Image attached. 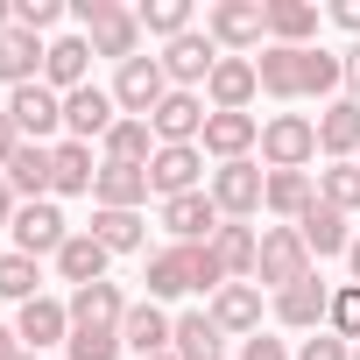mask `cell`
Returning a JSON list of instances; mask_svg holds the SVG:
<instances>
[{
	"label": "cell",
	"mask_w": 360,
	"mask_h": 360,
	"mask_svg": "<svg viewBox=\"0 0 360 360\" xmlns=\"http://www.w3.org/2000/svg\"><path fill=\"white\" fill-rule=\"evenodd\" d=\"M71 332H120V318H127V297L113 290V283H85V290H71Z\"/></svg>",
	"instance_id": "12"
},
{
	"label": "cell",
	"mask_w": 360,
	"mask_h": 360,
	"mask_svg": "<svg viewBox=\"0 0 360 360\" xmlns=\"http://www.w3.org/2000/svg\"><path fill=\"white\" fill-rule=\"evenodd\" d=\"M8 191H22L29 205H43V191H50V148L43 141H22V155L8 162Z\"/></svg>",
	"instance_id": "31"
},
{
	"label": "cell",
	"mask_w": 360,
	"mask_h": 360,
	"mask_svg": "<svg viewBox=\"0 0 360 360\" xmlns=\"http://www.w3.org/2000/svg\"><path fill=\"white\" fill-rule=\"evenodd\" d=\"M318 198L339 205V212H353V205H360V162H332V169H318Z\"/></svg>",
	"instance_id": "38"
},
{
	"label": "cell",
	"mask_w": 360,
	"mask_h": 360,
	"mask_svg": "<svg viewBox=\"0 0 360 360\" xmlns=\"http://www.w3.org/2000/svg\"><path fill=\"white\" fill-rule=\"evenodd\" d=\"M43 57H50V43H43V36H29V29H8V36H0V78H8L15 92H22V85H36Z\"/></svg>",
	"instance_id": "22"
},
{
	"label": "cell",
	"mask_w": 360,
	"mask_h": 360,
	"mask_svg": "<svg viewBox=\"0 0 360 360\" xmlns=\"http://www.w3.org/2000/svg\"><path fill=\"white\" fill-rule=\"evenodd\" d=\"M205 92H212V113H248V99L262 92V78H255L248 57H219V71L205 78Z\"/></svg>",
	"instance_id": "17"
},
{
	"label": "cell",
	"mask_w": 360,
	"mask_h": 360,
	"mask_svg": "<svg viewBox=\"0 0 360 360\" xmlns=\"http://www.w3.org/2000/svg\"><path fill=\"white\" fill-rule=\"evenodd\" d=\"M205 36L226 43V50H248L269 36V0H219V8L205 15Z\"/></svg>",
	"instance_id": "7"
},
{
	"label": "cell",
	"mask_w": 360,
	"mask_h": 360,
	"mask_svg": "<svg viewBox=\"0 0 360 360\" xmlns=\"http://www.w3.org/2000/svg\"><path fill=\"white\" fill-rule=\"evenodd\" d=\"M15 219V191H8V176H0V226Z\"/></svg>",
	"instance_id": "51"
},
{
	"label": "cell",
	"mask_w": 360,
	"mask_h": 360,
	"mask_svg": "<svg viewBox=\"0 0 360 360\" xmlns=\"http://www.w3.org/2000/svg\"><path fill=\"white\" fill-rule=\"evenodd\" d=\"M162 226L184 240V248H205V240L226 226V212L212 205V191H184V198H169V205H162Z\"/></svg>",
	"instance_id": "11"
},
{
	"label": "cell",
	"mask_w": 360,
	"mask_h": 360,
	"mask_svg": "<svg viewBox=\"0 0 360 360\" xmlns=\"http://www.w3.org/2000/svg\"><path fill=\"white\" fill-rule=\"evenodd\" d=\"M255 276L276 283V297L297 290V283L311 276V248H304V233H297V226H269V233H262V255H255Z\"/></svg>",
	"instance_id": "2"
},
{
	"label": "cell",
	"mask_w": 360,
	"mask_h": 360,
	"mask_svg": "<svg viewBox=\"0 0 360 360\" xmlns=\"http://www.w3.org/2000/svg\"><path fill=\"white\" fill-rule=\"evenodd\" d=\"M8 120L22 127V141H43L50 148V134L64 127V99L50 85H22V92H8Z\"/></svg>",
	"instance_id": "8"
},
{
	"label": "cell",
	"mask_w": 360,
	"mask_h": 360,
	"mask_svg": "<svg viewBox=\"0 0 360 360\" xmlns=\"http://www.w3.org/2000/svg\"><path fill=\"white\" fill-rule=\"evenodd\" d=\"M29 346H22V332H8V325H0V360H22Z\"/></svg>",
	"instance_id": "49"
},
{
	"label": "cell",
	"mask_w": 360,
	"mask_h": 360,
	"mask_svg": "<svg viewBox=\"0 0 360 360\" xmlns=\"http://www.w3.org/2000/svg\"><path fill=\"white\" fill-rule=\"evenodd\" d=\"M184 290H191L184 248H169V255H155V262H148V304H155V297H184Z\"/></svg>",
	"instance_id": "37"
},
{
	"label": "cell",
	"mask_w": 360,
	"mask_h": 360,
	"mask_svg": "<svg viewBox=\"0 0 360 360\" xmlns=\"http://www.w3.org/2000/svg\"><path fill=\"white\" fill-rule=\"evenodd\" d=\"M212 255H219V269H226V276H255V255H262V240H255L240 219H226V226L212 233Z\"/></svg>",
	"instance_id": "33"
},
{
	"label": "cell",
	"mask_w": 360,
	"mask_h": 360,
	"mask_svg": "<svg viewBox=\"0 0 360 360\" xmlns=\"http://www.w3.org/2000/svg\"><path fill=\"white\" fill-rule=\"evenodd\" d=\"M155 360H176V353H155Z\"/></svg>",
	"instance_id": "53"
},
{
	"label": "cell",
	"mask_w": 360,
	"mask_h": 360,
	"mask_svg": "<svg viewBox=\"0 0 360 360\" xmlns=\"http://www.w3.org/2000/svg\"><path fill=\"white\" fill-rule=\"evenodd\" d=\"M346 85H353V106H360V43L346 50Z\"/></svg>",
	"instance_id": "50"
},
{
	"label": "cell",
	"mask_w": 360,
	"mask_h": 360,
	"mask_svg": "<svg viewBox=\"0 0 360 360\" xmlns=\"http://www.w3.org/2000/svg\"><path fill=\"white\" fill-rule=\"evenodd\" d=\"M148 141H155V127L120 113V120H113V134H106V162H141V169H148V162H155V148H148Z\"/></svg>",
	"instance_id": "32"
},
{
	"label": "cell",
	"mask_w": 360,
	"mask_h": 360,
	"mask_svg": "<svg viewBox=\"0 0 360 360\" xmlns=\"http://www.w3.org/2000/svg\"><path fill=\"white\" fill-rule=\"evenodd\" d=\"M332 332H339V339H360V283L332 297Z\"/></svg>",
	"instance_id": "44"
},
{
	"label": "cell",
	"mask_w": 360,
	"mask_h": 360,
	"mask_svg": "<svg viewBox=\"0 0 360 360\" xmlns=\"http://www.w3.org/2000/svg\"><path fill=\"white\" fill-rule=\"evenodd\" d=\"M15 332H22V346H57V339H71V311L57 304V297H29L22 304V318H15Z\"/></svg>",
	"instance_id": "20"
},
{
	"label": "cell",
	"mask_w": 360,
	"mask_h": 360,
	"mask_svg": "<svg viewBox=\"0 0 360 360\" xmlns=\"http://www.w3.org/2000/svg\"><path fill=\"white\" fill-rule=\"evenodd\" d=\"M297 360H353V353H346V339H339V332H318V339H304V353H297Z\"/></svg>",
	"instance_id": "45"
},
{
	"label": "cell",
	"mask_w": 360,
	"mask_h": 360,
	"mask_svg": "<svg viewBox=\"0 0 360 360\" xmlns=\"http://www.w3.org/2000/svg\"><path fill=\"white\" fill-rule=\"evenodd\" d=\"M134 22L148 29V36H191V0H141V8H134Z\"/></svg>",
	"instance_id": "36"
},
{
	"label": "cell",
	"mask_w": 360,
	"mask_h": 360,
	"mask_svg": "<svg viewBox=\"0 0 360 360\" xmlns=\"http://www.w3.org/2000/svg\"><path fill=\"white\" fill-rule=\"evenodd\" d=\"M318 148H325L332 162H353V148H360V106H353V99H332V106L318 113Z\"/></svg>",
	"instance_id": "25"
},
{
	"label": "cell",
	"mask_w": 360,
	"mask_h": 360,
	"mask_svg": "<svg viewBox=\"0 0 360 360\" xmlns=\"http://www.w3.org/2000/svg\"><path fill=\"white\" fill-rule=\"evenodd\" d=\"M106 262H113V255H106L92 233H71V240L57 248V276L78 283V290H85V283H106Z\"/></svg>",
	"instance_id": "26"
},
{
	"label": "cell",
	"mask_w": 360,
	"mask_h": 360,
	"mask_svg": "<svg viewBox=\"0 0 360 360\" xmlns=\"http://www.w3.org/2000/svg\"><path fill=\"white\" fill-rule=\"evenodd\" d=\"M332 22H339V29H353V36H360V0H339V8H332Z\"/></svg>",
	"instance_id": "48"
},
{
	"label": "cell",
	"mask_w": 360,
	"mask_h": 360,
	"mask_svg": "<svg viewBox=\"0 0 360 360\" xmlns=\"http://www.w3.org/2000/svg\"><path fill=\"white\" fill-rule=\"evenodd\" d=\"M184 269H191V290H226V269H219L212 240L205 248H184Z\"/></svg>",
	"instance_id": "41"
},
{
	"label": "cell",
	"mask_w": 360,
	"mask_h": 360,
	"mask_svg": "<svg viewBox=\"0 0 360 360\" xmlns=\"http://www.w3.org/2000/svg\"><path fill=\"white\" fill-rule=\"evenodd\" d=\"M212 325L255 339V332H262V290H255V283H226V290L212 297Z\"/></svg>",
	"instance_id": "24"
},
{
	"label": "cell",
	"mask_w": 360,
	"mask_h": 360,
	"mask_svg": "<svg viewBox=\"0 0 360 360\" xmlns=\"http://www.w3.org/2000/svg\"><path fill=\"white\" fill-rule=\"evenodd\" d=\"M162 99H169L162 57H127V64H120V78H113V106H120L127 120H148Z\"/></svg>",
	"instance_id": "3"
},
{
	"label": "cell",
	"mask_w": 360,
	"mask_h": 360,
	"mask_svg": "<svg viewBox=\"0 0 360 360\" xmlns=\"http://www.w3.org/2000/svg\"><path fill=\"white\" fill-rule=\"evenodd\" d=\"M346 85V57H332V50H304V92H339Z\"/></svg>",
	"instance_id": "39"
},
{
	"label": "cell",
	"mask_w": 360,
	"mask_h": 360,
	"mask_svg": "<svg viewBox=\"0 0 360 360\" xmlns=\"http://www.w3.org/2000/svg\"><path fill=\"white\" fill-rule=\"evenodd\" d=\"M198 169H205V155H198V148H155V162H148V191L169 205V198L198 191Z\"/></svg>",
	"instance_id": "15"
},
{
	"label": "cell",
	"mask_w": 360,
	"mask_h": 360,
	"mask_svg": "<svg viewBox=\"0 0 360 360\" xmlns=\"http://www.w3.org/2000/svg\"><path fill=\"white\" fill-rule=\"evenodd\" d=\"M92 184H99L92 148H85V141H57V148H50V191L78 198V191H92Z\"/></svg>",
	"instance_id": "21"
},
{
	"label": "cell",
	"mask_w": 360,
	"mask_h": 360,
	"mask_svg": "<svg viewBox=\"0 0 360 360\" xmlns=\"http://www.w3.org/2000/svg\"><path fill=\"white\" fill-rule=\"evenodd\" d=\"M148 127H155L162 148H198V134H205V99H198V92H169V99L148 113Z\"/></svg>",
	"instance_id": "10"
},
{
	"label": "cell",
	"mask_w": 360,
	"mask_h": 360,
	"mask_svg": "<svg viewBox=\"0 0 360 360\" xmlns=\"http://www.w3.org/2000/svg\"><path fill=\"white\" fill-rule=\"evenodd\" d=\"M78 22H85V43H92V57H134V43H141V22L120 8V0H78Z\"/></svg>",
	"instance_id": "1"
},
{
	"label": "cell",
	"mask_w": 360,
	"mask_h": 360,
	"mask_svg": "<svg viewBox=\"0 0 360 360\" xmlns=\"http://www.w3.org/2000/svg\"><path fill=\"white\" fill-rule=\"evenodd\" d=\"M269 36H276L283 50H311L318 8H311V0H269Z\"/></svg>",
	"instance_id": "27"
},
{
	"label": "cell",
	"mask_w": 360,
	"mask_h": 360,
	"mask_svg": "<svg viewBox=\"0 0 360 360\" xmlns=\"http://www.w3.org/2000/svg\"><path fill=\"white\" fill-rule=\"evenodd\" d=\"M240 360H290V346L269 339V332H255V339H240Z\"/></svg>",
	"instance_id": "46"
},
{
	"label": "cell",
	"mask_w": 360,
	"mask_h": 360,
	"mask_svg": "<svg viewBox=\"0 0 360 360\" xmlns=\"http://www.w3.org/2000/svg\"><path fill=\"white\" fill-rule=\"evenodd\" d=\"M353 360H360V346H353Z\"/></svg>",
	"instance_id": "55"
},
{
	"label": "cell",
	"mask_w": 360,
	"mask_h": 360,
	"mask_svg": "<svg viewBox=\"0 0 360 360\" xmlns=\"http://www.w3.org/2000/svg\"><path fill=\"white\" fill-rule=\"evenodd\" d=\"M36 283H43V276H36V262H29V255H0V297L29 304V297H43Z\"/></svg>",
	"instance_id": "40"
},
{
	"label": "cell",
	"mask_w": 360,
	"mask_h": 360,
	"mask_svg": "<svg viewBox=\"0 0 360 360\" xmlns=\"http://www.w3.org/2000/svg\"><path fill=\"white\" fill-rule=\"evenodd\" d=\"M276 318H283V325H297V332H311L318 318H332V297H325V283H318V276H304L297 290H283V297H276Z\"/></svg>",
	"instance_id": "29"
},
{
	"label": "cell",
	"mask_w": 360,
	"mask_h": 360,
	"mask_svg": "<svg viewBox=\"0 0 360 360\" xmlns=\"http://www.w3.org/2000/svg\"><path fill=\"white\" fill-rule=\"evenodd\" d=\"M169 353H176V360H219V325H212V311H184V318H176Z\"/></svg>",
	"instance_id": "30"
},
{
	"label": "cell",
	"mask_w": 360,
	"mask_h": 360,
	"mask_svg": "<svg viewBox=\"0 0 360 360\" xmlns=\"http://www.w3.org/2000/svg\"><path fill=\"white\" fill-rule=\"evenodd\" d=\"M92 240L106 248V255H134L141 248V212H92Z\"/></svg>",
	"instance_id": "34"
},
{
	"label": "cell",
	"mask_w": 360,
	"mask_h": 360,
	"mask_svg": "<svg viewBox=\"0 0 360 360\" xmlns=\"http://www.w3.org/2000/svg\"><path fill=\"white\" fill-rule=\"evenodd\" d=\"M92 198H99L106 212H141V205H148V169H141V162H99Z\"/></svg>",
	"instance_id": "14"
},
{
	"label": "cell",
	"mask_w": 360,
	"mask_h": 360,
	"mask_svg": "<svg viewBox=\"0 0 360 360\" xmlns=\"http://www.w3.org/2000/svg\"><path fill=\"white\" fill-rule=\"evenodd\" d=\"M262 155H269V169H304V162L318 155V120L276 113V120L262 127Z\"/></svg>",
	"instance_id": "5"
},
{
	"label": "cell",
	"mask_w": 360,
	"mask_h": 360,
	"mask_svg": "<svg viewBox=\"0 0 360 360\" xmlns=\"http://www.w3.org/2000/svg\"><path fill=\"white\" fill-rule=\"evenodd\" d=\"M64 240H71V226H64L57 205H22V212H15V255L36 262V255H57Z\"/></svg>",
	"instance_id": "13"
},
{
	"label": "cell",
	"mask_w": 360,
	"mask_h": 360,
	"mask_svg": "<svg viewBox=\"0 0 360 360\" xmlns=\"http://www.w3.org/2000/svg\"><path fill=\"white\" fill-rule=\"evenodd\" d=\"M346 262H353V283H360V240H353V248H346Z\"/></svg>",
	"instance_id": "52"
},
{
	"label": "cell",
	"mask_w": 360,
	"mask_h": 360,
	"mask_svg": "<svg viewBox=\"0 0 360 360\" xmlns=\"http://www.w3.org/2000/svg\"><path fill=\"white\" fill-rule=\"evenodd\" d=\"M15 155H22V127H15V120H8V113H0V169H8V162H15Z\"/></svg>",
	"instance_id": "47"
},
{
	"label": "cell",
	"mask_w": 360,
	"mask_h": 360,
	"mask_svg": "<svg viewBox=\"0 0 360 360\" xmlns=\"http://www.w3.org/2000/svg\"><path fill=\"white\" fill-rule=\"evenodd\" d=\"M22 360H36V353H22Z\"/></svg>",
	"instance_id": "54"
},
{
	"label": "cell",
	"mask_w": 360,
	"mask_h": 360,
	"mask_svg": "<svg viewBox=\"0 0 360 360\" xmlns=\"http://www.w3.org/2000/svg\"><path fill=\"white\" fill-rule=\"evenodd\" d=\"M212 71H219V43H212V36H198V29H191V36H176V43L162 50V78H169L176 92L205 85Z\"/></svg>",
	"instance_id": "9"
},
{
	"label": "cell",
	"mask_w": 360,
	"mask_h": 360,
	"mask_svg": "<svg viewBox=\"0 0 360 360\" xmlns=\"http://www.w3.org/2000/svg\"><path fill=\"white\" fill-rule=\"evenodd\" d=\"M113 120H120L113 92H99V85H78V92H64V141H85V148H92V134L106 141V134H113Z\"/></svg>",
	"instance_id": "6"
},
{
	"label": "cell",
	"mask_w": 360,
	"mask_h": 360,
	"mask_svg": "<svg viewBox=\"0 0 360 360\" xmlns=\"http://www.w3.org/2000/svg\"><path fill=\"white\" fill-rule=\"evenodd\" d=\"M219 162H240L255 141H262V127H255V113H205V134H198Z\"/></svg>",
	"instance_id": "19"
},
{
	"label": "cell",
	"mask_w": 360,
	"mask_h": 360,
	"mask_svg": "<svg viewBox=\"0 0 360 360\" xmlns=\"http://www.w3.org/2000/svg\"><path fill=\"white\" fill-rule=\"evenodd\" d=\"M57 0H15V29H29V36H43V29H57Z\"/></svg>",
	"instance_id": "43"
},
{
	"label": "cell",
	"mask_w": 360,
	"mask_h": 360,
	"mask_svg": "<svg viewBox=\"0 0 360 360\" xmlns=\"http://www.w3.org/2000/svg\"><path fill=\"white\" fill-rule=\"evenodd\" d=\"M311 198H318V191H311V176H304V169H276V176H269V212L304 219V212H311Z\"/></svg>",
	"instance_id": "35"
},
{
	"label": "cell",
	"mask_w": 360,
	"mask_h": 360,
	"mask_svg": "<svg viewBox=\"0 0 360 360\" xmlns=\"http://www.w3.org/2000/svg\"><path fill=\"white\" fill-rule=\"evenodd\" d=\"M212 205L226 212V219H248V212H262L269 205V176L240 155V162H219L212 169Z\"/></svg>",
	"instance_id": "4"
},
{
	"label": "cell",
	"mask_w": 360,
	"mask_h": 360,
	"mask_svg": "<svg viewBox=\"0 0 360 360\" xmlns=\"http://www.w3.org/2000/svg\"><path fill=\"white\" fill-rule=\"evenodd\" d=\"M297 233H304V248H311V255H346V248H353L346 212H339V205H325V198H311V212L297 219Z\"/></svg>",
	"instance_id": "23"
},
{
	"label": "cell",
	"mask_w": 360,
	"mask_h": 360,
	"mask_svg": "<svg viewBox=\"0 0 360 360\" xmlns=\"http://www.w3.org/2000/svg\"><path fill=\"white\" fill-rule=\"evenodd\" d=\"M169 332H176V318H162V304H127V318H120V346H134L141 360L169 353Z\"/></svg>",
	"instance_id": "18"
},
{
	"label": "cell",
	"mask_w": 360,
	"mask_h": 360,
	"mask_svg": "<svg viewBox=\"0 0 360 360\" xmlns=\"http://www.w3.org/2000/svg\"><path fill=\"white\" fill-rule=\"evenodd\" d=\"M71 360H120V332H71Z\"/></svg>",
	"instance_id": "42"
},
{
	"label": "cell",
	"mask_w": 360,
	"mask_h": 360,
	"mask_svg": "<svg viewBox=\"0 0 360 360\" xmlns=\"http://www.w3.org/2000/svg\"><path fill=\"white\" fill-rule=\"evenodd\" d=\"M255 78H262V92H276V99H297L304 92V50H262L255 57Z\"/></svg>",
	"instance_id": "28"
},
{
	"label": "cell",
	"mask_w": 360,
	"mask_h": 360,
	"mask_svg": "<svg viewBox=\"0 0 360 360\" xmlns=\"http://www.w3.org/2000/svg\"><path fill=\"white\" fill-rule=\"evenodd\" d=\"M85 71H92V43L85 36H57L50 57H43V85L50 92H78V85H92Z\"/></svg>",
	"instance_id": "16"
}]
</instances>
